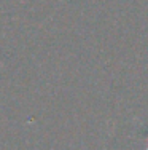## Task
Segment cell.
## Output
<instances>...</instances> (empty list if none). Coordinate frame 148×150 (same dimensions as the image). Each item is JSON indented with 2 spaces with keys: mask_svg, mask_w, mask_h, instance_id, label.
I'll use <instances>...</instances> for the list:
<instances>
[{
  "mask_svg": "<svg viewBox=\"0 0 148 150\" xmlns=\"http://www.w3.org/2000/svg\"><path fill=\"white\" fill-rule=\"evenodd\" d=\"M143 150H148V139H147V147H145V149H143Z\"/></svg>",
  "mask_w": 148,
  "mask_h": 150,
  "instance_id": "cell-1",
  "label": "cell"
}]
</instances>
